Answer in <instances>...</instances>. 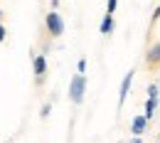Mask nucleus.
I'll use <instances>...</instances> for the list:
<instances>
[{
    "mask_svg": "<svg viewBox=\"0 0 160 143\" xmlns=\"http://www.w3.org/2000/svg\"><path fill=\"white\" fill-rule=\"evenodd\" d=\"M84 89H86V79H84L81 74H77V77L72 79V84H69V99H72L74 104H81Z\"/></svg>",
    "mask_w": 160,
    "mask_h": 143,
    "instance_id": "obj_1",
    "label": "nucleus"
},
{
    "mask_svg": "<svg viewBox=\"0 0 160 143\" xmlns=\"http://www.w3.org/2000/svg\"><path fill=\"white\" fill-rule=\"evenodd\" d=\"M44 22H47V30H49V35H54V37H57V35H62V32H64V20H62L57 13H49Z\"/></svg>",
    "mask_w": 160,
    "mask_h": 143,
    "instance_id": "obj_2",
    "label": "nucleus"
},
{
    "mask_svg": "<svg viewBox=\"0 0 160 143\" xmlns=\"http://www.w3.org/2000/svg\"><path fill=\"white\" fill-rule=\"evenodd\" d=\"M131 82H133V72H128L126 77H123V82H121V91H118V104L126 101V96H128V89H131Z\"/></svg>",
    "mask_w": 160,
    "mask_h": 143,
    "instance_id": "obj_3",
    "label": "nucleus"
},
{
    "mask_svg": "<svg viewBox=\"0 0 160 143\" xmlns=\"http://www.w3.org/2000/svg\"><path fill=\"white\" fill-rule=\"evenodd\" d=\"M145 123H148V116H145V114H140V116H136V119H133V123H131V131H133L136 136H140V133L145 131Z\"/></svg>",
    "mask_w": 160,
    "mask_h": 143,
    "instance_id": "obj_4",
    "label": "nucleus"
},
{
    "mask_svg": "<svg viewBox=\"0 0 160 143\" xmlns=\"http://www.w3.org/2000/svg\"><path fill=\"white\" fill-rule=\"evenodd\" d=\"M111 30H113V20H111V15L106 13V15H103V20H101V35H108Z\"/></svg>",
    "mask_w": 160,
    "mask_h": 143,
    "instance_id": "obj_5",
    "label": "nucleus"
},
{
    "mask_svg": "<svg viewBox=\"0 0 160 143\" xmlns=\"http://www.w3.org/2000/svg\"><path fill=\"white\" fill-rule=\"evenodd\" d=\"M155 106H158V96H148V101H145V116H148V119L153 116Z\"/></svg>",
    "mask_w": 160,
    "mask_h": 143,
    "instance_id": "obj_6",
    "label": "nucleus"
},
{
    "mask_svg": "<svg viewBox=\"0 0 160 143\" xmlns=\"http://www.w3.org/2000/svg\"><path fill=\"white\" fill-rule=\"evenodd\" d=\"M148 62L150 64H155V62H160V44H155L150 52H148Z\"/></svg>",
    "mask_w": 160,
    "mask_h": 143,
    "instance_id": "obj_7",
    "label": "nucleus"
},
{
    "mask_svg": "<svg viewBox=\"0 0 160 143\" xmlns=\"http://www.w3.org/2000/svg\"><path fill=\"white\" fill-rule=\"evenodd\" d=\"M44 67H47V62H44V57H42V54H40V57H35V72H37L40 77L44 74Z\"/></svg>",
    "mask_w": 160,
    "mask_h": 143,
    "instance_id": "obj_8",
    "label": "nucleus"
},
{
    "mask_svg": "<svg viewBox=\"0 0 160 143\" xmlns=\"http://www.w3.org/2000/svg\"><path fill=\"white\" fill-rule=\"evenodd\" d=\"M116 3H118V0H108V5H106V13H108V15L116 10Z\"/></svg>",
    "mask_w": 160,
    "mask_h": 143,
    "instance_id": "obj_9",
    "label": "nucleus"
},
{
    "mask_svg": "<svg viewBox=\"0 0 160 143\" xmlns=\"http://www.w3.org/2000/svg\"><path fill=\"white\" fill-rule=\"evenodd\" d=\"M5 40V30H2V25H0V42Z\"/></svg>",
    "mask_w": 160,
    "mask_h": 143,
    "instance_id": "obj_10",
    "label": "nucleus"
},
{
    "mask_svg": "<svg viewBox=\"0 0 160 143\" xmlns=\"http://www.w3.org/2000/svg\"><path fill=\"white\" fill-rule=\"evenodd\" d=\"M158 18H160V8L155 10V15H153V20H158Z\"/></svg>",
    "mask_w": 160,
    "mask_h": 143,
    "instance_id": "obj_11",
    "label": "nucleus"
},
{
    "mask_svg": "<svg viewBox=\"0 0 160 143\" xmlns=\"http://www.w3.org/2000/svg\"><path fill=\"white\" fill-rule=\"evenodd\" d=\"M128 143H143V141H140L138 136H136V138H133V141H128Z\"/></svg>",
    "mask_w": 160,
    "mask_h": 143,
    "instance_id": "obj_12",
    "label": "nucleus"
}]
</instances>
